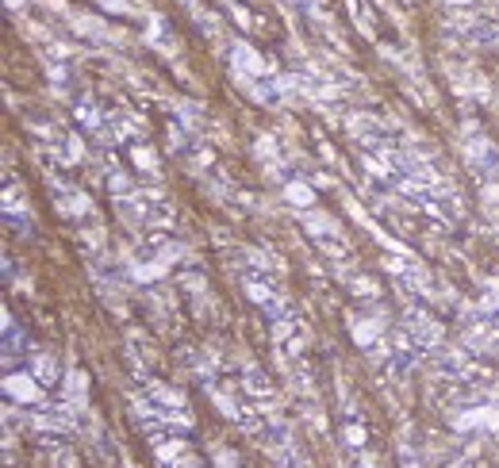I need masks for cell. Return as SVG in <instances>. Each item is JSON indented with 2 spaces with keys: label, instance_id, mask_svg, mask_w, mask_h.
<instances>
[{
  "label": "cell",
  "instance_id": "cell-1",
  "mask_svg": "<svg viewBox=\"0 0 499 468\" xmlns=\"http://www.w3.org/2000/svg\"><path fill=\"white\" fill-rule=\"evenodd\" d=\"M234 58H238V66H242V69H266V66H261V58L253 54L250 46H242V43L234 46Z\"/></svg>",
  "mask_w": 499,
  "mask_h": 468
},
{
  "label": "cell",
  "instance_id": "cell-2",
  "mask_svg": "<svg viewBox=\"0 0 499 468\" xmlns=\"http://www.w3.org/2000/svg\"><path fill=\"white\" fill-rule=\"evenodd\" d=\"M453 4H468V0H453Z\"/></svg>",
  "mask_w": 499,
  "mask_h": 468
}]
</instances>
